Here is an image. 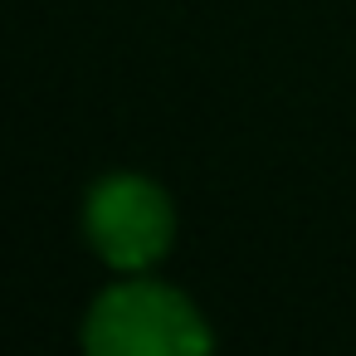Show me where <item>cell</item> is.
Instances as JSON below:
<instances>
[{"label": "cell", "mask_w": 356, "mask_h": 356, "mask_svg": "<svg viewBox=\"0 0 356 356\" xmlns=\"http://www.w3.org/2000/svg\"><path fill=\"white\" fill-rule=\"evenodd\" d=\"M83 341L98 356H186L205 351L210 332L181 293L161 283H122L93 307Z\"/></svg>", "instance_id": "6da1fadb"}, {"label": "cell", "mask_w": 356, "mask_h": 356, "mask_svg": "<svg viewBox=\"0 0 356 356\" xmlns=\"http://www.w3.org/2000/svg\"><path fill=\"white\" fill-rule=\"evenodd\" d=\"M88 239L118 268H147L171 244V205L142 176H108L88 195Z\"/></svg>", "instance_id": "7a4b0ae2"}]
</instances>
